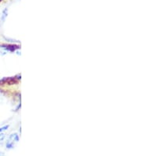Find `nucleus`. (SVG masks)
Returning a JSON list of instances; mask_svg holds the SVG:
<instances>
[{"mask_svg":"<svg viewBox=\"0 0 142 156\" xmlns=\"http://www.w3.org/2000/svg\"><path fill=\"white\" fill-rule=\"evenodd\" d=\"M19 140H20L19 135L17 133H13L10 134L8 137L7 141L6 143V149H9V150L13 149L15 147V145L19 142Z\"/></svg>","mask_w":142,"mask_h":156,"instance_id":"nucleus-1","label":"nucleus"},{"mask_svg":"<svg viewBox=\"0 0 142 156\" xmlns=\"http://www.w3.org/2000/svg\"><path fill=\"white\" fill-rule=\"evenodd\" d=\"M8 15V11H7V9H5V10L2 11V17H1V19H2V21H4L5 20H6V17H7Z\"/></svg>","mask_w":142,"mask_h":156,"instance_id":"nucleus-2","label":"nucleus"},{"mask_svg":"<svg viewBox=\"0 0 142 156\" xmlns=\"http://www.w3.org/2000/svg\"><path fill=\"white\" fill-rule=\"evenodd\" d=\"M9 125H6V126H1V127H0V133H3V132H5V131H6V130L9 129Z\"/></svg>","mask_w":142,"mask_h":156,"instance_id":"nucleus-3","label":"nucleus"},{"mask_svg":"<svg viewBox=\"0 0 142 156\" xmlns=\"http://www.w3.org/2000/svg\"><path fill=\"white\" fill-rule=\"evenodd\" d=\"M5 139H6V134L4 133H0V142H2Z\"/></svg>","mask_w":142,"mask_h":156,"instance_id":"nucleus-4","label":"nucleus"},{"mask_svg":"<svg viewBox=\"0 0 142 156\" xmlns=\"http://www.w3.org/2000/svg\"><path fill=\"white\" fill-rule=\"evenodd\" d=\"M0 156H4V153L1 152V151H0Z\"/></svg>","mask_w":142,"mask_h":156,"instance_id":"nucleus-5","label":"nucleus"},{"mask_svg":"<svg viewBox=\"0 0 142 156\" xmlns=\"http://www.w3.org/2000/svg\"><path fill=\"white\" fill-rule=\"evenodd\" d=\"M0 28H1V27H0Z\"/></svg>","mask_w":142,"mask_h":156,"instance_id":"nucleus-6","label":"nucleus"},{"mask_svg":"<svg viewBox=\"0 0 142 156\" xmlns=\"http://www.w3.org/2000/svg\"><path fill=\"white\" fill-rule=\"evenodd\" d=\"M0 1H1V0H0Z\"/></svg>","mask_w":142,"mask_h":156,"instance_id":"nucleus-7","label":"nucleus"}]
</instances>
